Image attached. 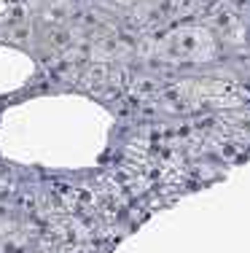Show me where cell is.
<instances>
[{"label":"cell","mask_w":250,"mask_h":253,"mask_svg":"<svg viewBox=\"0 0 250 253\" xmlns=\"http://www.w3.org/2000/svg\"><path fill=\"white\" fill-rule=\"evenodd\" d=\"M221 54V43L218 35L210 27L202 25H180L162 38L151 41V57L164 59V62H188V65H205L218 59Z\"/></svg>","instance_id":"cell-1"}]
</instances>
